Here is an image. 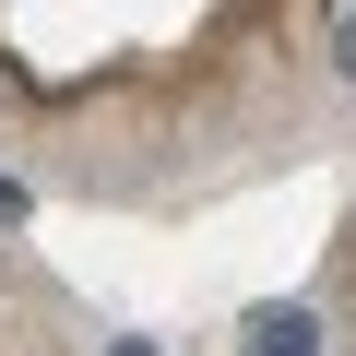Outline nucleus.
Returning <instances> with one entry per match:
<instances>
[{
    "mask_svg": "<svg viewBox=\"0 0 356 356\" xmlns=\"http://www.w3.org/2000/svg\"><path fill=\"white\" fill-rule=\"evenodd\" d=\"M332 72L356 83V13H332Z\"/></svg>",
    "mask_w": 356,
    "mask_h": 356,
    "instance_id": "obj_2",
    "label": "nucleus"
},
{
    "mask_svg": "<svg viewBox=\"0 0 356 356\" xmlns=\"http://www.w3.org/2000/svg\"><path fill=\"white\" fill-rule=\"evenodd\" d=\"M250 356H321V321L297 297H273V309H250Z\"/></svg>",
    "mask_w": 356,
    "mask_h": 356,
    "instance_id": "obj_1",
    "label": "nucleus"
},
{
    "mask_svg": "<svg viewBox=\"0 0 356 356\" xmlns=\"http://www.w3.org/2000/svg\"><path fill=\"white\" fill-rule=\"evenodd\" d=\"M24 202H36V191H24V178H0V226H24Z\"/></svg>",
    "mask_w": 356,
    "mask_h": 356,
    "instance_id": "obj_3",
    "label": "nucleus"
},
{
    "mask_svg": "<svg viewBox=\"0 0 356 356\" xmlns=\"http://www.w3.org/2000/svg\"><path fill=\"white\" fill-rule=\"evenodd\" d=\"M107 356H154V344H143V332H119V344H107Z\"/></svg>",
    "mask_w": 356,
    "mask_h": 356,
    "instance_id": "obj_4",
    "label": "nucleus"
}]
</instances>
